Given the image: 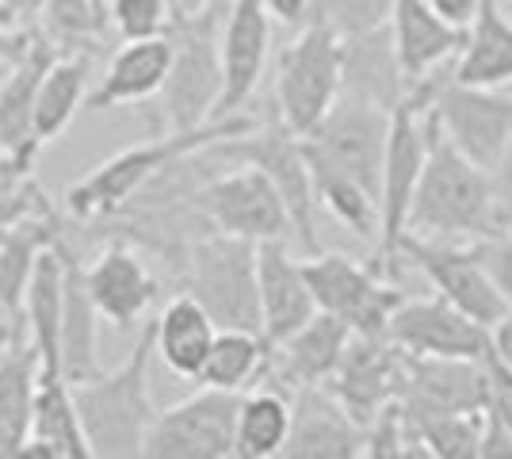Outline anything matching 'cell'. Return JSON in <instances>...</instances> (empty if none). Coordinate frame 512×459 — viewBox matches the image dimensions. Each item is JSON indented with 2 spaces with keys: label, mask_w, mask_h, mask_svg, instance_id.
<instances>
[{
  "label": "cell",
  "mask_w": 512,
  "mask_h": 459,
  "mask_svg": "<svg viewBox=\"0 0 512 459\" xmlns=\"http://www.w3.org/2000/svg\"><path fill=\"white\" fill-rule=\"evenodd\" d=\"M325 387L360 425L398 398L402 387V349L386 333H352Z\"/></svg>",
  "instance_id": "obj_16"
},
{
  "label": "cell",
  "mask_w": 512,
  "mask_h": 459,
  "mask_svg": "<svg viewBox=\"0 0 512 459\" xmlns=\"http://www.w3.org/2000/svg\"><path fill=\"white\" fill-rule=\"evenodd\" d=\"M501 226H509V222L497 211L490 169L463 157L428 119L425 169H421L417 192L409 203L406 230L421 234V238L478 241L497 234Z\"/></svg>",
  "instance_id": "obj_1"
},
{
  "label": "cell",
  "mask_w": 512,
  "mask_h": 459,
  "mask_svg": "<svg viewBox=\"0 0 512 459\" xmlns=\"http://www.w3.org/2000/svg\"><path fill=\"white\" fill-rule=\"evenodd\" d=\"M501 8H505V12H509V20H512V0H501Z\"/></svg>",
  "instance_id": "obj_54"
},
{
  "label": "cell",
  "mask_w": 512,
  "mask_h": 459,
  "mask_svg": "<svg viewBox=\"0 0 512 459\" xmlns=\"http://www.w3.org/2000/svg\"><path fill=\"white\" fill-rule=\"evenodd\" d=\"M451 77L478 88L512 85V20L501 0H482L478 16L467 27V39L455 54Z\"/></svg>",
  "instance_id": "obj_30"
},
{
  "label": "cell",
  "mask_w": 512,
  "mask_h": 459,
  "mask_svg": "<svg viewBox=\"0 0 512 459\" xmlns=\"http://www.w3.org/2000/svg\"><path fill=\"white\" fill-rule=\"evenodd\" d=\"M226 16V0L176 12L169 20L172 62L169 77L161 85V111L169 131H195L214 119L218 96H222V58H218V31Z\"/></svg>",
  "instance_id": "obj_5"
},
{
  "label": "cell",
  "mask_w": 512,
  "mask_h": 459,
  "mask_svg": "<svg viewBox=\"0 0 512 459\" xmlns=\"http://www.w3.org/2000/svg\"><path fill=\"white\" fill-rule=\"evenodd\" d=\"M0 322H8V318H4V310H0Z\"/></svg>",
  "instance_id": "obj_55"
},
{
  "label": "cell",
  "mask_w": 512,
  "mask_h": 459,
  "mask_svg": "<svg viewBox=\"0 0 512 459\" xmlns=\"http://www.w3.org/2000/svg\"><path fill=\"white\" fill-rule=\"evenodd\" d=\"M490 180H493V199H497V211H501V219L512 226V142H509V150L501 153V161L490 169Z\"/></svg>",
  "instance_id": "obj_46"
},
{
  "label": "cell",
  "mask_w": 512,
  "mask_h": 459,
  "mask_svg": "<svg viewBox=\"0 0 512 459\" xmlns=\"http://www.w3.org/2000/svg\"><path fill=\"white\" fill-rule=\"evenodd\" d=\"M386 27H390L394 54H398V66L409 85L421 81L432 69L448 66L467 39V27H451L448 20H440L425 0H394Z\"/></svg>",
  "instance_id": "obj_25"
},
{
  "label": "cell",
  "mask_w": 512,
  "mask_h": 459,
  "mask_svg": "<svg viewBox=\"0 0 512 459\" xmlns=\"http://www.w3.org/2000/svg\"><path fill=\"white\" fill-rule=\"evenodd\" d=\"M470 249H474V257L482 261L490 284L497 287V295L512 306V226H501L490 238L470 241Z\"/></svg>",
  "instance_id": "obj_43"
},
{
  "label": "cell",
  "mask_w": 512,
  "mask_h": 459,
  "mask_svg": "<svg viewBox=\"0 0 512 459\" xmlns=\"http://www.w3.org/2000/svg\"><path fill=\"white\" fill-rule=\"evenodd\" d=\"M398 406L409 414H482L486 368L463 356H413L402 352Z\"/></svg>",
  "instance_id": "obj_18"
},
{
  "label": "cell",
  "mask_w": 512,
  "mask_h": 459,
  "mask_svg": "<svg viewBox=\"0 0 512 459\" xmlns=\"http://www.w3.org/2000/svg\"><path fill=\"white\" fill-rule=\"evenodd\" d=\"M39 16H43V0H0V20L16 31H31Z\"/></svg>",
  "instance_id": "obj_47"
},
{
  "label": "cell",
  "mask_w": 512,
  "mask_h": 459,
  "mask_svg": "<svg viewBox=\"0 0 512 459\" xmlns=\"http://www.w3.org/2000/svg\"><path fill=\"white\" fill-rule=\"evenodd\" d=\"M287 459H360L363 456V425L333 398V391L299 387L291 391V425L283 452Z\"/></svg>",
  "instance_id": "obj_20"
},
{
  "label": "cell",
  "mask_w": 512,
  "mask_h": 459,
  "mask_svg": "<svg viewBox=\"0 0 512 459\" xmlns=\"http://www.w3.org/2000/svg\"><path fill=\"white\" fill-rule=\"evenodd\" d=\"M256 295H260V333L268 345L291 337L318 310L302 276V261L287 253V241L256 245Z\"/></svg>",
  "instance_id": "obj_22"
},
{
  "label": "cell",
  "mask_w": 512,
  "mask_h": 459,
  "mask_svg": "<svg viewBox=\"0 0 512 459\" xmlns=\"http://www.w3.org/2000/svg\"><path fill=\"white\" fill-rule=\"evenodd\" d=\"M207 4H218V0H180L184 12H195V8H207Z\"/></svg>",
  "instance_id": "obj_52"
},
{
  "label": "cell",
  "mask_w": 512,
  "mask_h": 459,
  "mask_svg": "<svg viewBox=\"0 0 512 459\" xmlns=\"http://www.w3.org/2000/svg\"><path fill=\"white\" fill-rule=\"evenodd\" d=\"M398 257L409 264H417L421 276L432 284V291H436L444 303L455 306V310H463L470 322L493 329L505 318L509 303L497 295V287L490 284L486 268L474 257L470 245L421 238V234H409L406 230V234L398 238Z\"/></svg>",
  "instance_id": "obj_14"
},
{
  "label": "cell",
  "mask_w": 512,
  "mask_h": 459,
  "mask_svg": "<svg viewBox=\"0 0 512 459\" xmlns=\"http://www.w3.org/2000/svg\"><path fill=\"white\" fill-rule=\"evenodd\" d=\"M253 123L256 119H245V115H222V119H211V123H203V127H195V131H169V134H161V138H150V142H138V146L107 157L104 165H96L92 173L81 176V180L65 192V207H69L77 219H111V215H119L165 165H172L176 157H188V153H199L203 146H211V142L245 134Z\"/></svg>",
  "instance_id": "obj_3"
},
{
  "label": "cell",
  "mask_w": 512,
  "mask_h": 459,
  "mask_svg": "<svg viewBox=\"0 0 512 459\" xmlns=\"http://www.w3.org/2000/svg\"><path fill=\"white\" fill-rule=\"evenodd\" d=\"M172 43L169 35H153V39H127L115 50V58L107 62L100 85L85 96L92 111L127 108V104H142L161 92L165 77H169Z\"/></svg>",
  "instance_id": "obj_24"
},
{
  "label": "cell",
  "mask_w": 512,
  "mask_h": 459,
  "mask_svg": "<svg viewBox=\"0 0 512 459\" xmlns=\"http://www.w3.org/2000/svg\"><path fill=\"white\" fill-rule=\"evenodd\" d=\"M195 207H199L203 222L218 234H234L253 245L291 238V215H287L283 199L272 188V180L253 165L203 180L195 188Z\"/></svg>",
  "instance_id": "obj_13"
},
{
  "label": "cell",
  "mask_w": 512,
  "mask_h": 459,
  "mask_svg": "<svg viewBox=\"0 0 512 459\" xmlns=\"http://www.w3.org/2000/svg\"><path fill=\"white\" fill-rule=\"evenodd\" d=\"M428 119L482 169H493L512 142V96H501L497 88L463 85L451 77V69L428 100Z\"/></svg>",
  "instance_id": "obj_10"
},
{
  "label": "cell",
  "mask_w": 512,
  "mask_h": 459,
  "mask_svg": "<svg viewBox=\"0 0 512 459\" xmlns=\"http://www.w3.org/2000/svg\"><path fill=\"white\" fill-rule=\"evenodd\" d=\"M341 96V35L325 20L302 27L276 62V115L295 134L318 127V119Z\"/></svg>",
  "instance_id": "obj_9"
},
{
  "label": "cell",
  "mask_w": 512,
  "mask_h": 459,
  "mask_svg": "<svg viewBox=\"0 0 512 459\" xmlns=\"http://www.w3.org/2000/svg\"><path fill=\"white\" fill-rule=\"evenodd\" d=\"M241 391L203 387L199 394L157 410L142 456L150 459H226L234 456V421Z\"/></svg>",
  "instance_id": "obj_12"
},
{
  "label": "cell",
  "mask_w": 512,
  "mask_h": 459,
  "mask_svg": "<svg viewBox=\"0 0 512 459\" xmlns=\"http://www.w3.org/2000/svg\"><path fill=\"white\" fill-rule=\"evenodd\" d=\"M58 54H62V46L50 35L31 31L20 54L4 66V77H0V180L31 176V165L43 150L35 138V127H31L35 88Z\"/></svg>",
  "instance_id": "obj_15"
},
{
  "label": "cell",
  "mask_w": 512,
  "mask_h": 459,
  "mask_svg": "<svg viewBox=\"0 0 512 459\" xmlns=\"http://www.w3.org/2000/svg\"><path fill=\"white\" fill-rule=\"evenodd\" d=\"M451 69V66H448ZM444 69V73H448ZM440 69L413 81L409 92L390 108V131H386L383 150V176H379V253H375V272L386 280L402 276V257H398V238L406 234V215L417 180L425 169L428 153V100L444 77Z\"/></svg>",
  "instance_id": "obj_4"
},
{
  "label": "cell",
  "mask_w": 512,
  "mask_h": 459,
  "mask_svg": "<svg viewBox=\"0 0 512 459\" xmlns=\"http://www.w3.org/2000/svg\"><path fill=\"white\" fill-rule=\"evenodd\" d=\"M39 20L46 23V35L54 43H88L104 31L107 23L96 16L92 0H43V16Z\"/></svg>",
  "instance_id": "obj_40"
},
{
  "label": "cell",
  "mask_w": 512,
  "mask_h": 459,
  "mask_svg": "<svg viewBox=\"0 0 512 459\" xmlns=\"http://www.w3.org/2000/svg\"><path fill=\"white\" fill-rule=\"evenodd\" d=\"M386 337L402 352L413 356H463V360H482L490 349V329L470 322L463 310L436 299H402L394 306Z\"/></svg>",
  "instance_id": "obj_19"
},
{
  "label": "cell",
  "mask_w": 512,
  "mask_h": 459,
  "mask_svg": "<svg viewBox=\"0 0 512 459\" xmlns=\"http://www.w3.org/2000/svg\"><path fill=\"white\" fill-rule=\"evenodd\" d=\"M352 329L341 318L314 310V318H306L291 337H283L279 345H268V368L260 375V383H272L279 391H299V387H318L325 383L344 345H348Z\"/></svg>",
  "instance_id": "obj_21"
},
{
  "label": "cell",
  "mask_w": 512,
  "mask_h": 459,
  "mask_svg": "<svg viewBox=\"0 0 512 459\" xmlns=\"http://www.w3.org/2000/svg\"><path fill=\"white\" fill-rule=\"evenodd\" d=\"M27 35H31V31H16V27H8V23L0 20V69L20 54L23 43H27Z\"/></svg>",
  "instance_id": "obj_51"
},
{
  "label": "cell",
  "mask_w": 512,
  "mask_h": 459,
  "mask_svg": "<svg viewBox=\"0 0 512 459\" xmlns=\"http://www.w3.org/2000/svg\"><path fill=\"white\" fill-rule=\"evenodd\" d=\"M406 433L413 456L432 459H478V425L482 414H409Z\"/></svg>",
  "instance_id": "obj_37"
},
{
  "label": "cell",
  "mask_w": 512,
  "mask_h": 459,
  "mask_svg": "<svg viewBox=\"0 0 512 459\" xmlns=\"http://www.w3.org/2000/svg\"><path fill=\"white\" fill-rule=\"evenodd\" d=\"M85 284L92 295L96 314L111 322V326L127 329L134 326L153 303H157V276H153L146 261L123 245H107L104 253L85 268Z\"/></svg>",
  "instance_id": "obj_23"
},
{
  "label": "cell",
  "mask_w": 512,
  "mask_h": 459,
  "mask_svg": "<svg viewBox=\"0 0 512 459\" xmlns=\"http://www.w3.org/2000/svg\"><path fill=\"white\" fill-rule=\"evenodd\" d=\"M218 326L211 314L195 303L188 291L165 303V310L153 318V352L165 360V368L180 379H199V368L211 352Z\"/></svg>",
  "instance_id": "obj_31"
},
{
  "label": "cell",
  "mask_w": 512,
  "mask_h": 459,
  "mask_svg": "<svg viewBox=\"0 0 512 459\" xmlns=\"http://www.w3.org/2000/svg\"><path fill=\"white\" fill-rule=\"evenodd\" d=\"M207 157L218 161H234V165H253L272 180L279 192L287 215H291V234L302 241L306 253H318V196H314V180H310V165L302 157L299 134L291 131L279 115H272L260 131L256 123L245 134L222 138L203 146Z\"/></svg>",
  "instance_id": "obj_7"
},
{
  "label": "cell",
  "mask_w": 512,
  "mask_h": 459,
  "mask_svg": "<svg viewBox=\"0 0 512 459\" xmlns=\"http://www.w3.org/2000/svg\"><path fill=\"white\" fill-rule=\"evenodd\" d=\"M62 230H58V215L54 219H27L12 230L0 234V310L8 322H20V306H23V291L31 284V272H35V261L39 253L54 245Z\"/></svg>",
  "instance_id": "obj_35"
},
{
  "label": "cell",
  "mask_w": 512,
  "mask_h": 459,
  "mask_svg": "<svg viewBox=\"0 0 512 459\" xmlns=\"http://www.w3.org/2000/svg\"><path fill=\"white\" fill-rule=\"evenodd\" d=\"M390 12H394V0H314L310 4V16L325 20L341 39L383 27L390 23Z\"/></svg>",
  "instance_id": "obj_39"
},
{
  "label": "cell",
  "mask_w": 512,
  "mask_h": 459,
  "mask_svg": "<svg viewBox=\"0 0 512 459\" xmlns=\"http://www.w3.org/2000/svg\"><path fill=\"white\" fill-rule=\"evenodd\" d=\"M184 291L211 314L218 329L260 333L253 241L218 234V230L195 234L184 249Z\"/></svg>",
  "instance_id": "obj_6"
},
{
  "label": "cell",
  "mask_w": 512,
  "mask_h": 459,
  "mask_svg": "<svg viewBox=\"0 0 512 459\" xmlns=\"http://www.w3.org/2000/svg\"><path fill=\"white\" fill-rule=\"evenodd\" d=\"M150 364H153V322L142 326L127 360L111 372H96L92 379L69 383L73 402L85 425L88 452L96 459H134L142 456L146 429L153 421L150 394Z\"/></svg>",
  "instance_id": "obj_2"
},
{
  "label": "cell",
  "mask_w": 512,
  "mask_h": 459,
  "mask_svg": "<svg viewBox=\"0 0 512 459\" xmlns=\"http://www.w3.org/2000/svg\"><path fill=\"white\" fill-rule=\"evenodd\" d=\"M39 383V352L16 337L0 352V459H16L31 437V402Z\"/></svg>",
  "instance_id": "obj_32"
},
{
  "label": "cell",
  "mask_w": 512,
  "mask_h": 459,
  "mask_svg": "<svg viewBox=\"0 0 512 459\" xmlns=\"http://www.w3.org/2000/svg\"><path fill=\"white\" fill-rule=\"evenodd\" d=\"M268 8V16H276L279 23H302L310 16V4L314 0H260Z\"/></svg>",
  "instance_id": "obj_49"
},
{
  "label": "cell",
  "mask_w": 512,
  "mask_h": 459,
  "mask_svg": "<svg viewBox=\"0 0 512 459\" xmlns=\"http://www.w3.org/2000/svg\"><path fill=\"white\" fill-rule=\"evenodd\" d=\"M425 4L440 20H448L451 27H470V20H474L478 8H482V0H425Z\"/></svg>",
  "instance_id": "obj_48"
},
{
  "label": "cell",
  "mask_w": 512,
  "mask_h": 459,
  "mask_svg": "<svg viewBox=\"0 0 512 459\" xmlns=\"http://www.w3.org/2000/svg\"><path fill=\"white\" fill-rule=\"evenodd\" d=\"M478 459H512V437L493 410H482L478 425Z\"/></svg>",
  "instance_id": "obj_45"
},
{
  "label": "cell",
  "mask_w": 512,
  "mask_h": 459,
  "mask_svg": "<svg viewBox=\"0 0 512 459\" xmlns=\"http://www.w3.org/2000/svg\"><path fill=\"white\" fill-rule=\"evenodd\" d=\"M291 425V394L264 383L256 391H241L234 421V456L237 459H276Z\"/></svg>",
  "instance_id": "obj_34"
},
{
  "label": "cell",
  "mask_w": 512,
  "mask_h": 459,
  "mask_svg": "<svg viewBox=\"0 0 512 459\" xmlns=\"http://www.w3.org/2000/svg\"><path fill=\"white\" fill-rule=\"evenodd\" d=\"M490 345H493V352L512 368V306L505 310V318L490 329Z\"/></svg>",
  "instance_id": "obj_50"
},
{
  "label": "cell",
  "mask_w": 512,
  "mask_h": 459,
  "mask_svg": "<svg viewBox=\"0 0 512 459\" xmlns=\"http://www.w3.org/2000/svg\"><path fill=\"white\" fill-rule=\"evenodd\" d=\"M341 92L363 96L379 108H394L409 92V81L398 54H394V39L390 27H375V31H360L341 39Z\"/></svg>",
  "instance_id": "obj_28"
},
{
  "label": "cell",
  "mask_w": 512,
  "mask_h": 459,
  "mask_svg": "<svg viewBox=\"0 0 512 459\" xmlns=\"http://www.w3.org/2000/svg\"><path fill=\"white\" fill-rule=\"evenodd\" d=\"M306 165H310V180H314L318 203H325L356 238L379 241V207H375V199L367 196L356 180H348V176H341L329 165H318V161H306Z\"/></svg>",
  "instance_id": "obj_38"
},
{
  "label": "cell",
  "mask_w": 512,
  "mask_h": 459,
  "mask_svg": "<svg viewBox=\"0 0 512 459\" xmlns=\"http://www.w3.org/2000/svg\"><path fill=\"white\" fill-rule=\"evenodd\" d=\"M20 322L31 349L39 352V372L62 375V253L54 245L35 261L31 284L23 291Z\"/></svg>",
  "instance_id": "obj_29"
},
{
  "label": "cell",
  "mask_w": 512,
  "mask_h": 459,
  "mask_svg": "<svg viewBox=\"0 0 512 459\" xmlns=\"http://www.w3.org/2000/svg\"><path fill=\"white\" fill-rule=\"evenodd\" d=\"M88 96V54L73 50V54H58L50 69L43 73V81L35 88V115L31 127L39 146L54 142L58 134L69 131V123L77 119V111L85 108Z\"/></svg>",
  "instance_id": "obj_33"
},
{
  "label": "cell",
  "mask_w": 512,
  "mask_h": 459,
  "mask_svg": "<svg viewBox=\"0 0 512 459\" xmlns=\"http://www.w3.org/2000/svg\"><path fill=\"white\" fill-rule=\"evenodd\" d=\"M27 219H54V203L31 176L0 180V234Z\"/></svg>",
  "instance_id": "obj_42"
},
{
  "label": "cell",
  "mask_w": 512,
  "mask_h": 459,
  "mask_svg": "<svg viewBox=\"0 0 512 459\" xmlns=\"http://www.w3.org/2000/svg\"><path fill=\"white\" fill-rule=\"evenodd\" d=\"M172 20L169 0H107V23L127 39H153L165 35Z\"/></svg>",
  "instance_id": "obj_41"
},
{
  "label": "cell",
  "mask_w": 512,
  "mask_h": 459,
  "mask_svg": "<svg viewBox=\"0 0 512 459\" xmlns=\"http://www.w3.org/2000/svg\"><path fill=\"white\" fill-rule=\"evenodd\" d=\"M264 368H268V341L260 333L218 329L195 383L218 391H249L253 383H260Z\"/></svg>",
  "instance_id": "obj_36"
},
{
  "label": "cell",
  "mask_w": 512,
  "mask_h": 459,
  "mask_svg": "<svg viewBox=\"0 0 512 459\" xmlns=\"http://www.w3.org/2000/svg\"><path fill=\"white\" fill-rule=\"evenodd\" d=\"M62 253V375L81 383L100 372V314L85 284V264L65 249L62 234L54 241Z\"/></svg>",
  "instance_id": "obj_27"
},
{
  "label": "cell",
  "mask_w": 512,
  "mask_h": 459,
  "mask_svg": "<svg viewBox=\"0 0 512 459\" xmlns=\"http://www.w3.org/2000/svg\"><path fill=\"white\" fill-rule=\"evenodd\" d=\"M482 368H486V410L501 417L512 437V368L493 352V345L482 352Z\"/></svg>",
  "instance_id": "obj_44"
},
{
  "label": "cell",
  "mask_w": 512,
  "mask_h": 459,
  "mask_svg": "<svg viewBox=\"0 0 512 459\" xmlns=\"http://www.w3.org/2000/svg\"><path fill=\"white\" fill-rule=\"evenodd\" d=\"M16 459H92L73 387L65 375H43L31 402V437Z\"/></svg>",
  "instance_id": "obj_26"
},
{
  "label": "cell",
  "mask_w": 512,
  "mask_h": 459,
  "mask_svg": "<svg viewBox=\"0 0 512 459\" xmlns=\"http://www.w3.org/2000/svg\"><path fill=\"white\" fill-rule=\"evenodd\" d=\"M386 131H390V111L363 100V96L341 92L333 100V108L318 119V127L299 134V142L306 161L329 165L348 180H356L379 207Z\"/></svg>",
  "instance_id": "obj_8"
},
{
  "label": "cell",
  "mask_w": 512,
  "mask_h": 459,
  "mask_svg": "<svg viewBox=\"0 0 512 459\" xmlns=\"http://www.w3.org/2000/svg\"><path fill=\"white\" fill-rule=\"evenodd\" d=\"M92 8H96V16L107 23V0H92Z\"/></svg>",
  "instance_id": "obj_53"
},
{
  "label": "cell",
  "mask_w": 512,
  "mask_h": 459,
  "mask_svg": "<svg viewBox=\"0 0 512 459\" xmlns=\"http://www.w3.org/2000/svg\"><path fill=\"white\" fill-rule=\"evenodd\" d=\"M272 46V16L260 0H226V16L218 31V58H222V96L214 119L237 115L253 100L256 85L264 77Z\"/></svg>",
  "instance_id": "obj_17"
},
{
  "label": "cell",
  "mask_w": 512,
  "mask_h": 459,
  "mask_svg": "<svg viewBox=\"0 0 512 459\" xmlns=\"http://www.w3.org/2000/svg\"><path fill=\"white\" fill-rule=\"evenodd\" d=\"M302 276L314 295V306L341 318L352 333H386L394 306L406 295L383 284L375 264H356L344 253H310L302 261Z\"/></svg>",
  "instance_id": "obj_11"
}]
</instances>
